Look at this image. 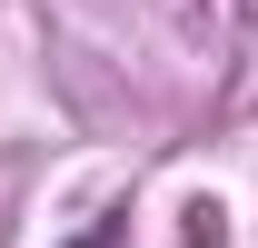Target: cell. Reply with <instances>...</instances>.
<instances>
[{
    "label": "cell",
    "mask_w": 258,
    "mask_h": 248,
    "mask_svg": "<svg viewBox=\"0 0 258 248\" xmlns=\"http://www.w3.org/2000/svg\"><path fill=\"white\" fill-rule=\"evenodd\" d=\"M70 248H119V228H90V238H70Z\"/></svg>",
    "instance_id": "obj_1"
}]
</instances>
